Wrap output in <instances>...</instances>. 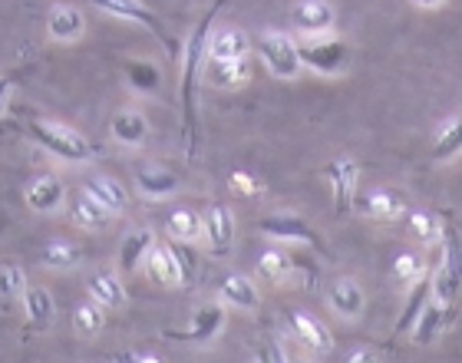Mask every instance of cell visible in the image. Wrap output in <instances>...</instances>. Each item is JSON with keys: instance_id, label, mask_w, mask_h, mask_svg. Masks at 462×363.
<instances>
[{"instance_id": "6da1fadb", "label": "cell", "mask_w": 462, "mask_h": 363, "mask_svg": "<svg viewBox=\"0 0 462 363\" xmlns=\"http://www.w3.org/2000/svg\"><path fill=\"white\" fill-rule=\"evenodd\" d=\"M225 0H215L205 10L202 20L195 23L192 37L182 47V79H179V103H182V145L185 159H195V143H199V79L205 77V60H208V37H212V23Z\"/></svg>"}, {"instance_id": "7a4b0ae2", "label": "cell", "mask_w": 462, "mask_h": 363, "mask_svg": "<svg viewBox=\"0 0 462 363\" xmlns=\"http://www.w3.org/2000/svg\"><path fill=\"white\" fill-rule=\"evenodd\" d=\"M30 139L63 163H89L97 155V145L89 143L87 135H79L77 129L63 123H40L37 119V123H30Z\"/></svg>"}, {"instance_id": "3957f363", "label": "cell", "mask_w": 462, "mask_h": 363, "mask_svg": "<svg viewBox=\"0 0 462 363\" xmlns=\"http://www.w3.org/2000/svg\"><path fill=\"white\" fill-rule=\"evenodd\" d=\"M89 4H93L97 10H103V14H109V17L129 20V23H139V27H145L155 40H159V43H162L165 53H169L172 60L182 53V43L169 33V27L159 20V14H152L143 0H89Z\"/></svg>"}, {"instance_id": "277c9868", "label": "cell", "mask_w": 462, "mask_h": 363, "mask_svg": "<svg viewBox=\"0 0 462 363\" xmlns=\"http://www.w3.org/2000/svg\"><path fill=\"white\" fill-rule=\"evenodd\" d=\"M298 57L300 67L314 70L320 77H337L350 63V47L340 37H330V33H324V37H304L298 43Z\"/></svg>"}, {"instance_id": "5b68a950", "label": "cell", "mask_w": 462, "mask_h": 363, "mask_svg": "<svg viewBox=\"0 0 462 363\" xmlns=\"http://www.w3.org/2000/svg\"><path fill=\"white\" fill-rule=\"evenodd\" d=\"M258 57L268 67L271 77L278 79H294L300 73V57H298V40H291L288 33L268 30L258 37Z\"/></svg>"}, {"instance_id": "8992f818", "label": "cell", "mask_w": 462, "mask_h": 363, "mask_svg": "<svg viewBox=\"0 0 462 363\" xmlns=\"http://www.w3.org/2000/svg\"><path fill=\"white\" fill-rule=\"evenodd\" d=\"M225 304L222 301H208L192 314V324L185 330H165V340H185V344H212L215 337L225 330Z\"/></svg>"}, {"instance_id": "52a82bcc", "label": "cell", "mask_w": 462, "mask_h": 363, "mask_svg": "<svg viewBox=\"0 0 462 363\" xmlns=\"http://www.w3.org/2000/svg\"><path fill=\"white\" fill-rule=\"evenodd\" d=\"M324 179H328L330 191H334V211L337 219L350 215L356 201V179H360V165L350 159V155H337L334 163H328L324 169Z\"/></svg>"}, {"instance_id": "ba28073f", "label": "cell", "mask_w": 462, "mask_h": 363, "mask_svg": "<svg viewBox=\"0 0 462 363\" xmlns=\"http://www.w3.org/2000/svg\"><path fill=\"white\" fill-rule=\"evenodd\" d=\"M258 231H264L268 238H278V241H300V245L328 255V245L320 241V235L304 219H298V215H268V219L258 221Z\"/></svg>"}, {"instance_id": "9c48e42d", "label": "cell", "mask_w": 462, "mask_h": 363, "mask_svg": "<svg viewBox=\"0 0 462 363\" xmlns=\"http://www.w3.org/2000/svg\"><path fill=\"white\" fill-rule=\"evenodd\" d=\"M202 238L215 258H225L235 248V215L228 205H208L202 211Z\"/></svg>"}, {"instance_id": "30bf717a", "label": "cell", "mask_w": 462, "mask_h": 363, "mask_svg": "<svg viewBox=\"0 0 462 363\" xmlns=\"http://www.w3.org/2000/svg\"><path fill=\"white\" fill-rule=\"evenodd\" d=\"M291 20H294V27H298L300 33L324 37V33H330V27L337 23V10H334V4H328V0H298V4L291 7Z\"/></svg>"}, {"instance_id": "8fae6325", "label": "cell", "mask_w": 462, "mask_h": 363, "mask_svg": "<svg viewBox=\"0 0 462 363\" xmlns=\"http://www.w3.org/2000/svg\"><path fill=\"white\" fill-rule=\"evenodd\" d=\"M356 209L364 211L366 219L374 221H396L406 215V195L400 189H370L354 201Z\"/></svg>"}, {"instance_id": "7c38bea8", "label": "cell", "mask_w": 462, "mask_h": 363, "mask_svg": "<svg viewBox=\"0 0 462 363\" xmlns=\"http://www.w3.org/2000/svg\"><path fill=\"white\" fill-rule=\"evenodd\" d=\"M288 327L291 334H294V340L300 347H308L310 354H330L334 350V337H330L328 324H320L318 317L308 314V311H291Z\"/></svg>"}, {"instance_id": "4fadbf2b", "label": "cell", "mask_w": 462, "mask_h": 363, "mask_svg": "<svg viewBox=\"0 0 462 363\" xmlns=\"http://www.w3.org/2000/svg\"><path fill=\"white\" fill-rule=\"evenodd\" d=\"M23 314H27V334H43L57 321V301L43 284L23 291Z\"/></svg>"}, {"instance_id": "5bb4252c", "label": "cell", "mask_w": 462, "mask_h": 363, "mask_svg": "<svg viewBox=\"0 0 462 363\" xmlns=\"http://www.w3.org/2000/svg\"><path fill=\"white\" fill-rule=\"evenodd\" d=\"M364 287L356 284L354 277H337L334 284L328 287V307L344 321H354V317L364 314Z\"/></svg>"}, {"instance_id": "9a60e30c", "label": "cell", "mask_w": 462, "mask_h": 363, "mask_svg": "<svg viewBox=\"0 0 462 363\" xmlns=\"http://www.w3.org/2000/svg\"><path fill=\"white\" fill-rule=\"evenodd\" d=\"M145 275H149V281L159 284V287L185 284L182 268H179V258H175V251L169 248V245H152L149 258H145Z\"/></svg>"}, {"instance_id": "2e32d148", "label": "cell", "mask_w": 462, "mask_h": 363, "mask_svg": "<svg viewBox=\"0 0 462 363\" xmlns=\"http://www.w3.org/2000/svg\"><path fill=\"white\" fill-rule=\"evenodd\" d=\"M449 321H453V311L446 304H439V301H430V304L423 307V314L416 317V324H413V344L416 347H430L436 340V337L443 334L446 327H449Z\"/></svg>"}, {"instance_id": "e0dca14e", "label": "cell", "mask_w": 462, "mask_h": 363, "mask_svg": "<svg viewBox=\"0 0 462 363\" xmlns=\"http://www.w3.org/2000/svg\"><path fill=\"white\" fill-rule=\"evenodd\" d=\"M205 77L212 87H222V89H235V87H245L251 79V63L248 57L241 60H205Z\"/></svg>"}, {"instance_id": "ac0fdd59", "label": "cell", "mask_w": 462, "mask_h": 363, "mask_svg": "<svg viewBox=\"0 0 462 363\" xmlns=\"http://www.w3.org/2000/svg\"><path fill=\"white\" fill-rule=\"evenodd\" d=\"M69 221L83 231H99L113 221V211L103 209L97 199H89L87 191H77V195L69 199Z\"/></svg>"}, {"instance_id": "d6986e66", "label": "cell", "mask_w": 462, "mask_h": 363, "mask_svg": "<svg viewBox=\"0 0 462 363\" xmlns=\"http://www.w3.org/2000/svg\"><path fill=\"white\" fill-rule=\"evenodd\" d=\"M63 201H67V189H63V182H60L57 175H40V179L30 182L27 205L33 211L47 215V211H57Z\"/></svg>"}, {"instance_id": "ffe728a7", "label": "cell", "mask_w": 462, "mask_h": 363, "mask_svg": "<svg viewBox=\"0 0 462 363\" xmlns=\"http://www.w3.org/2000/svg\"><path fill=\"white\" fill-rule=\"evenodd\" d=\"M87 291H89V301H97L103 311H119V307H125V287L113 271H97V275H89Z\"/></svg>"}, {"instance_id": "44dd1931", "label": "cell", "mask_w": 462, "mask_h": 363, "mask_svg": "<svg viewBox=\"0 0 462 363\" xmlns=\"http://www.w3.org/2000/svg\"><path fill=\"white\" fill-rule=\"evenodd\" d=\"M135 185L143 195L149 199H169L179 191V179H175L169 169H159V165H135Z\"/></svg>"}, {"instance_id": "7402d4cb", "label": "cell", "mask_w": 462, "mask_h": 363, "mask_svg": "<svg viewBox=\"0 0 462 363\" xmlns=\"http://www.w3.org/2000/svg\"><path fill=\"white\" fill-rule=\"evenodd\" d=\"M248 33L238 27L215 30L212 37H208V60H241L248 57Z\"/></svg>"}, {"instance_id": "603a6c76", "label": "cell", "mask_w": 462, "mask_h": 363, "mask_svg": "<svg viewBox=\"0 0 462 363\" xmlns=\"http://www.w3.org/2000/svg\"><path fill=\"white\" fill-rule=\"evenodd\" d=\"M109 129H113L116 143L129 145V149H135V145H143L149 139V123H145V116L139 109H119L113 116Z\"/></svg>"}, {"instance_id": "cb8c5ba5", "label": "cell", "mask_w": 462, "mask_h": 363, "mask_svg": "<svg viewBox=\"0 0 462 363\" xmlns=\"http://www.w3.org/2000/svg\"><path fill=\"white\" fill-rule=\"evenodd\" d=\"M83 191H87L89 199H97L106 211H113V215L125 211V205H129L125 189L116 179H109V175H89L87 185H83Z\"/></svg>"}, {"instance_id": "d4e9b609", "label": "cell", "mask_w": 462, "mask_h": 363, "mask_svg": "<svg viewBox=\"0 0 462 363\" xmlns=\"http://www.w3.org/2000/svg\"><path fill=\"white\" fill-rule=\"evenodd\" d=\"M433 301V275H426L423 281H416L410 291H406V304H403V314L396 321V334H406V330H413L416 317L423 314V307Z\"/></svg>"}, {"instance_id": "484cf974", "label": "cell", "mask_w": 462, "mask_h": 363, "mask_svg": "<svg viewBox=\"0 0 462 363\" xmlns=\"http://www.w3.org/2000/svg\"><path fill=\"white\" fill-rule=\"evenodd\" d=\"M152 245H155V235L149 228L129 231V235L123 238V245H119V268L129 275V271H135L139 265H145V258H149Z\"/></svg>"}, {"instance_id": "4316f807", "label": "cell", "mask_w": 462, "mask_h": 363, "mask_svg": "<svg viewBox=\"0 0 462 363\" xmlns=\"http://www.w3.org/2000/svg\"><path fill=\"white\" fill-rule=\"evenodd\" d=\"M125 83L143 96H152L162 89V70L155 67L152 60H125L123 63Z\"/></svg>"}, {"instance_id": "83f0119b", "label": "cell", "mask_w": 462, "mask_h": 363, "mask_svg": "<svg viewBox=\"0 0 462 363\" xmlns=\"http://www.w3.org/2000/svg\"><path fill=\"white\" fill-rule=\"evenodd\" d=\"M222 301L231 307H238V311H258L261 307V294L254 281L245 275H228L222 281Z\"/></svg>"}, {"instance_id": "f1b7e54d", "label": "cell", "mask_w": 462, "mask_h": 363, "mask_svg": "<svg viewBox=\"0 0 462 363\" xmlns=\"http://www.w3.org/2000/svg\"><path fill=\"white\" fill-rule=\"evenodd\" d=\"M47 27H50V37L57 40H77L87 27V20L79 14L77 7H69V4H57V7L50 10L47 17Z\"/></svg>"}, {"instance_id": "f546056e", "label": "cell", "mask_w": 462, "mask_h": 363, "mask_svg": "<svg viewBox=\"0 0 462 363\" xmlns=\"http://www.w3.org/2000/svg\"><path fill=\"white\" fill-rule=\"evenodd\" d=\"M40 261L47 265V268H57V271H67L73 268V265H79L83 261V248H79L77 241L69 238H53L43 245V251H40Z\"/></svg>"}, {"instance_id": "4dcf8cb0", "label": "cell", "mask_w": 462, "mask_h": 363, "mask_svg": "<svg viewBox=\"0 0 462 363\" xmlns=\"http://www.w3.org/2000/svg\"><path fill=\"white\" fill-rule=\"evenodd\" d=\"M165 231L172 235V241H189L202 238V215L192 209H172L165 219Z\"/></svg>"}, {"instance_id": "1f68e13d", "label": "cell", "mask_w": 462, "mask_h": 363, "mask_svg": "<svg viewBox=\"0 0 462 363\" xmlns=\"http://www.w3.org/2000/svg\"><path fill=\"white\" fill-rule=\"evenodd\" d=\"M426 275H430V268H426V261L420 258L416 251H403V255H396L393 271H390L393 284L403 287V291H410V287H413L416 281H423Z\"/></svg>"}, {"instance_id": "d6a6232c", "label": "cell", "mask_w": 462, "mask_h": 363, "mask_svg": "<svg viewBox=\"0 0 462 363\" xmlns=\"http://www.w3.org/2000/svg\"><path fill=\"white\" fill-rule=\"evenodd\" d=\"M258 275L271 284H281V281H288L294 275V258H291L288 251L281 248H268L264 255L258 258Z\"/></svg>"}, {"instance_id": "836d02e7", "label": "cell", "mask_w": 462, "mask_h": 363, "mask_svg": "<svg viewBox=\"0 0 462 363\" xmlns=\"http://www.w3.org/2000/svg\"><path fill=\"white\" fill-rule=\"evenodd\" d=\"M459 153H462V116L439 129V135H436V143H433V159L436 163H449V159Z\"/></svg>"}, {"instance_id": "e575fe53", "label": "cell", "mask_w": 462, "mask_h": 363, "mask_svg": "<svg viewBox=\"0 0 462 363\" xmlns=\"http://www.w3.org/2000/svg\"><path fill=\"white\" fill-rule=\"evenodd\" d=\"M106 324V311L97 304V301H87V304L73 307V330L83 337H97Z\"/></svg>"}, {"instance_id": "d590c367", "label": "cell", "mask_w": 462, "mask_h": 363, "mask_svg": "<svg viewBox=\"0 0 462 363\" xmlns=\"http://www.w3.org/2000/svg\"><path fill=\"white\" fill-rule=\"evenodd\" d=\"M410 228H413V235L423 245H436V241H443V221L436 219V215H430V211H410Z\"/></svg>"}, {"instance_id": "8d00e7d4", "label": "cell", "mask_w": 462, "mask_h": 363, "mask_svg": "<svg viewBox=\"0 0 462 363\" xmlns=\"http://www.w3.org/2000/svg\"><path fill=\"white\" fill-rule=\"evenodd\" d=\"M27 291V275L20 268L17 261H4L0 265V297L10 301V297H17Z\"/></svg>"}, {"instance_id": "74e56055", "label": "cell", "mask_w": 462, "mask_h": 363, "mask_svg": "<svg viewBox=\"0 0 462 363\" xmlns=\"http://www.w3.org/2000/svg\"><path fill=\"white\" fill-rule=\"evenodd\" d=\"M169 248L175 251V258H179V268H182V277L185 281H192L195 277V268H199V261H195V251L189 241H169Z\"/></svg>"}, {"instance_id": "f35d334b", "label": "cell", "mask_w": 462, "mask_h": 363, "mask_svg": "<svg viewBox=\"0 0 462 363\" xmlns=\"http://www.w3.org/2000/svg\"><path fill=\"white\" fill-rule=\"evenodd\" d=\"M228 185L235 195H245V199H254V195H261V189H264V185H261L258 179H251L248 172H231Z\"/></svg>"}, {"instance_id": "ab89813d", "label": "cell", "mask_w": 462, "mask_h": 363, "mask_svg": "<svg viewBox=\"0 0 462 363\" xmlns=\"http://www.w3.org/2000/svg\"><path fill=\"white\" fill-rule=\"evenodd\" d=\"M254 363H288V354L278 340H264V344L254 350Z\"/></svg>"}, {"instance_id": "60d3db41", "label": "cell", "mask_w": 462, "mask_h": 363, "mask_svg": "<svg viewBox=\"0 0 462 363\" xmlns=\"http://www.w3.org/2000/svg\"><path fill=\"white\" fill-rule=\"evenodd\" d=\"M17 87V77H0V135L7 133V119H4V109H7V96H10V89Z\"/></svg>"}, {"instance_id": "b9f144b4", "label": "cell", "mask_w": 462, "mask_h": 363, "mask_svg": "<svg viewBox=\"0 0 462 363\" xmlns=\"http://www.w3.org/2000/svg\"><path fill=\"white\" fill-rule=\"evenodd\" d=\"M344 363H380V350L376 347H356Z\"/></svg>"}, {"instance_id": "7bdbcfd3", "label": "cell", "mask_w": 462, "mask_h": 363, "mask_svg": "<svg viewBox=\"0 0 462 363\" xmlns=\"http://www.w3.org/2000/svg\"><path fill=\"white\" fill-rule=\"evenodd\" d=\"M416 7H439V4H446V0H413Z\"/></svg>"}, {"instance_id": "ee69618b", "label": "cell", "mask_w": 462, "mask_h": 363, "mask_svg": "<svg viewBox=\"0 0 462 363\" xmlns=\"http://www.w3.org/2000/svg\"><path fill=\"white\" fill-rule=\"evenodd\" d=\"M139 363H165V360H159V357H152V354H139Z\"/></svg>"}, {"instance_id": "f6af8a7d", "label": "cell", "mask_w": 462, "mask_h": 363, "mask_svg": "<svg viewBox=\"0 0 462 363\" xmlns=\"http://www.w3.org/2000/svg\"><path fill=\"white\" fill-rule=\"evenodd\" d=\"M288 363H310V360H304V357H288Z\"/></svg>"}]
</instances>
